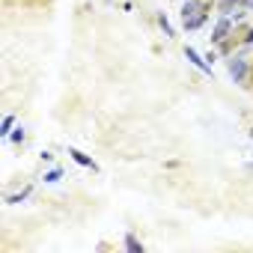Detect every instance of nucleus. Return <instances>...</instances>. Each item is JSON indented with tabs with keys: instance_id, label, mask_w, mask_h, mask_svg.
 <instances>
[{
	"instance_id": "1a4fd4ad",
	"label": "nucleus",
	"mask_w": 253,
	"mask_h": 253,
	"mask_svg": "<svg viewBox=\"0 0 253 253\" xmlns=\"http://www.w3.org/2000/svg\"><path fill=\"white\" fill-rule=\"evenodd\" d=\"M60 179H63V167H54L45 173V182H60Z\"/></svg>"
},
{
	"instance_id": "20e7f679",
	"label": "nucleus",
	"mask_w": 253,
	"mask_h": 253,
	"mask_svg": "<svg viewBox=\"0 0 253 253\" xmlns=\"http://www.w3.org/2000/svg\"><path fill=\"white\" fill-rule=\"evenodd\" d=\"M185 57H188V60H191V63H194V66H197L203 75H211V66H209V60H206V57H200V54H197L191 45H185Z\"/></svg>"
},
{
	"instance_id": "ddd939ff",
	"label": "nucleus",
	"mask_w": 253,
	"mask_h": 253,
	"mask_svg": "<svg viewBox=\"0 0 253 253\" xmlns=\"http://www.w3.org/2000/svg\"><path fill=\"white\" fill-rule=\"evenodd\" d=\"M241 9H247V12H253V0H241Z\"/></svg>"
},
{
	"instance_id": "f257e3e1",
	"label": "nucleus",
	"mask_w": 253,
	"mask_h": 253,
	"mask_svg": "<svg viewBox=\"0 0 253 253\" xmlns=\"http://www.w3.org/2000/svg\"><path fill=\"white\" fill-rule=\"evenodd\" d=\"M209 18V3L206 0H188V3L182 6V30L185 33H194L206 24Z\"/></svg>"
},
{
	"instance_id": "f8f14e48",
	"label": "nucleus",
	"mask_w": 253,
	"mask_h": 253,
	"mask_svg": "<svg viewBox=\"0 0 253 253\" xmlns=\"http://www.w3.org/2000/svg\"><path fill=\"white\" fill-rule=\"evenodd\" d=\"M241 42H244V48H247V45H253V27L244 33V39H241Z\"/></svg>"
},
{
	"instance_id": "9b49d317",
	"label": "nucleus",
	"mask_w": 253,
	"mask_h": 253,
	"mask_svg": "<svg viewBox=\"0 0 253 253\" xmlns=\"http://www.w3.org/2000/svg\"><path fill=\"white\" fill-rule=\"evenodd\" d=\"M9 140H12V143H21V140H24V128H18V131H12V134H9Z\"/></svg>"
},
{
	"instance_id": "423d86ee",
	"label": "nucleus",
	"mask_w": 253,
	"mask_h": 253,
	"mask_svg": "<svg viewBox=\"0 0 253 253\" xmlns=\"http://www.w3.org/2000/svg\"><path fill=\"white\" fill-rule=\"evenodd\" d=\"M158 27H161V33H164L167 39H176V27H173V24H170L161 12H158Z\"/></svg>"
},
{
	"instance_id": "7ed1b4c3",
	"label": "nucleus",
	"mask_w": 253,
	"mask_h": 253,
	"mask_svg": "<svg viewBox=\"0 0 253 253\" xmlns=\"http://www.w3.org/2000/svg\"><path fill=\"white\" fill-rule=\"evenodd\" d=\"M229 33H232V18H229V15H220L217 24L211 27V39H209V42H211V45H223V42L229 39Z\"/></svg>"
},
{
	"instance_id": "f03ea898",
	"label": "nucleus",
	"mask_w": 253,
	"mask_h": 253,
	"mask_svg": "<svg viewBox=\"0 0 253 253\" xmlns=\"http://www.w3.org/2000/svg\"><path fill=\"white\" fill-rule=\"evenodd\" d=\"M226 69H229V78H232L235 84H247L250 63H247L244 57H238V54H229V60H226Z\"/></svg>"
},
{
	"instance_id": "39448f33",
	"label": "nucleus",
	"mask_w": 253,
	"mask_h": 253,
	"mask_svg": "<svg viewBox=\"0 0 253 253\" xmlns=\"http://www.w3.org/2000/svg\"><path fill=\"white\" fill-rule=\"evenodd\" d=\"M69 155H72V161H75V164H81V167H89V170H95V161H92L89 155H84L81 149H69Z\"/></svg>"
},
{
	"instance_id": "0eeeda50",
	"label": "nucleus",
	"mask_w": 253,
	"mask_h": 253,
	"mask_svg": "<svg viewBox=\"0 0 253 253\" xmlns=\"http://www.w3.org/2000/svg\"><path fill=\"white\" fill-rule=\"evenodd\" d=\"M30 191H33V188L27 185V188H24L21 194H6V206H15V203H21V200H27V197H30Z\"/></svg>"
},
{
	"instance_id": "6e6552de",
	"label": "nucleus",
	"mask_w": 253,
	"mask_h": 253,
	"mask_svg": "<svg viewBox=\"0 0 253 253\" xmlns=\"http://www.w3.org/2000/svg\"><path fill=\"white\" fill-rule=\"evenodd\" d=\"M12 125H15V116L9 113V116L3 119V125H0V137H9V134H12Z\"/></svg>"
},
{
	"instance_id": "9d476101",
	"label": "nucleus",
	"mask_w": 253,
	"mask_h": 253,
	"mask_svg": "<svg viewBox=\"0 0 253 253\" xmlns=\"http://www.w3.org/2000/svg\"><path fill=\"white\" fill-rule=\"evenodd\" d=\"M122 244L128 247V250H140V253H143V244H137V241H134V235H125V241H122Z\"/></svg>"
}]
</instances>
